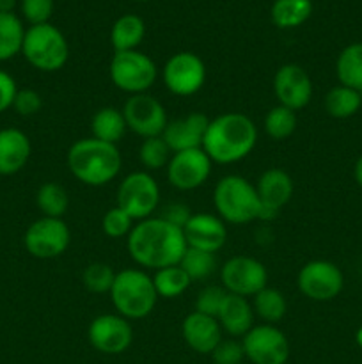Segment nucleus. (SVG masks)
Instances as JSON below:
<instances>
[{
	"instance_id": "1",
	"label": "nucleus",
	"mask_w": 362,
	"mask_h": 364,
	"mask_svg": "<svg viewBox=\"0 0 362 364\" xmlns=\"http://www.w3.org/2000/svg\"><path fill=\"white\" fill-rule=\"evenodd\" d=\"M126 245L131 259L142 269L151 270L180 265L188 249L183 230L160 215L138 220L128 235Z\"/></svg>"
},
{
	"instance_id": "2",
	"label": "nucleus",
	"mask_w": 362,
	"mask_h": 364,
	"mask_svg": "<svg viewBox=\"0 0 362 364\" xmlns=\"http://www.w3.org/2000/svg\"><path fill=\"white\" fill-rule=\"evenodd\" d=\"M258 144V127L241 112H226L209 119L202 149L213 164H236L247 159Z\"/></svg>"
},
{
	"instance_id": "3",
	"label": "nucleus",
	"mask_w": 362,
	"mask_h": 364,
	"mask_svg": "<svg viewBox=\"0 0 362 364\" xmlns=\"http://www.w3.org/2000/svg\"><path fill=\"white\" fill-rule=\"evenodd\" d=\"M66 164L75 180L87 187H105L123 167V159L116 144L85 137L73 142L67 149Z\"/></svg>"
},
{
	"instance_id": "4",
	"label": "nucleus",
	"mask_w": 362,
	"mask_h": 364,
	"mask_svg": "<svg viewBox=\"0 0 362 364\" xmlns=\"http://www.w3.org/2000/svg\"><path fill=\"white\" fill-rule=\"evenodd\" d=\"M109 294L117 315L126 320H142L149 316L160 299L153 277L141 269H124L117 272Z\"/></svg>"
},
{
	"instance_id": "5",
	"label": "nucleus",
	"mask_w": 362,
	"mask_h": 364,
	"mask_svg": "<svg viewBox=\"0 0 362 364\" xmlns=\"http://www.w3.org/2000/svg\"><path fill=\"white\" fill-rule=\"evenodd\" d=\"M213 205L216 215L227 224H248L259 220V203L256 185L240 174H227L216 181L213 188Z\"/></svg>"
},
{
	"instance_id": "6",
	"label": "nucleus",
	"mask_w": 362,
	"mask_h": 364,
	"mask_svg": "<svg viewBox=\"0 0 362 364\" xmlns=\"http://www.w3.org/2000/svg\"><path fill=\"white\" fill-rule=\"evenodd\" d=\"M21 53L35 70L53 73L64 68L70 59V45L62 32L48 23L31 25L25 31Z\"/></svg>"
},
{
	"instance_id": "7",
	"label": "nucleus",
	"mask_w": 362,
	"mask_h": 364,
	"mask_svg": "<svg viewBox=\"0 0 362 364\" xmlns=\"http://www.w3.org/2000/svg\"><path fill=\"white\" fill-rule=\"evenodd\" d=\"M110 80L126 95H142L155 85L158 68L153 59L138 50L116 52L110 60Z\"/></svg>"
},
{
	"instance_id": "8",
	"label": "nucleus",
	"mask_w": 362,
	"mask_h": 364,
	"mask_svg": "<svg viewBox=\"0 0 362 364\" xmlns=\"http://www.w3.org/2000/svg\"><path fill=\"white\" fill-rule=\"evenodd\" d=\"M160 205V187L151 173L135 171L126 174L117 187V206L135 223L153 217Z\"/></svg>"
},
{
	"instance_id": "9",
	"label": "nucleus",
	"mask_w": 362,
	"mask_h": 364,
	"mask_svg": "<svg viewBox=\"0 0 362 364\" xmlns=\"http://www.w3.org/2000/svg\"><path fill=\"white\" fill-rule=\"evenodd\" d=\"M71 233L62 219L41 217L27 228L23 245L31 256L38 259L59 258L70 247Z\"/></svg>"
},
{
	"instance_id": "10",
	"label": "nucleus",
	"mask_w": 362,
	"mask_h": 364,
	"mask_svg": "<svg viewBox=\"0 0 362 364\" xmlns=\"http://www.w3.org/2000/svg\"><path fill=\"white\" fill-rule=\"evenodd\" d=\"M162 80L167 91L187 98L202 89L206 82V66L197 53L177 52L163 64Z\"/></svg>"
},
{
	"instance_id": "11",
	"label": "nucleus",
	"mask_w": 362,
	"mask_h": 364,
	"mask_svg": "<svg viewBox=\"0 0 362 364\" xmlns=\"http://www.w3.org/2000/svg\"><path fill=\"white\" fill-rule=\"evenodd\" d=\"M220 281L227 294L248 299L268 287V272L266 267L252 256H233L220 269Z\"/></svg>"
},
{
	"instance_id": "12",
	"label": "nucleus",
	"mask_w": 362,
	"mask_h": 364,
	"mask_svg": "<svg viewBox=\"0 0 362 364\" xmlns=\"http://www.w3.org/2000/svg\"><path fill=\"white\" fill-rule=\"evenodd\" d=\"M297 283L304 297L316 302H329L343 291L344 276L336 263L327 259H312L302 267Z\"/></svg>"
},
{
	"instance_id": "13",
	"label": "nucleus",
	"mask_w": 362,
	"mask_h": 364,
	"mask_svg": "<svg viewBox=\"0 0 362 364\" xmlns=\"http://www.w3.org/2000/svg\"><path fill=\"white\" fill-rule=\"evenodd\" d=\"M245 359L252 364H286L290 359V341L275 326H254L243 338Z\"/></svg>"
},
{
	"instance_id": "14",
	"label": "nucleus",
	"mask_w": 362,
	"mask_h": 364,
	"mask_svg": "<svg viewBox=\"0 0 362 364\" xmlns=\"http://www.w3.org/2000/svg\"><path fill=\"white\" fill-rule=\"evenodd\" d=\"M121 112H123L124 121H126L128 130L133 132L135 135L142 139L158 137V135L163 134L167 123H169L165 107L148 92L130 96L124 102Z\"/></svg>"
},
{
	"instance_id": "15",
	"label": "nucleus",
	"mask_w": 362,
	"mask_h": 364,
	"mask_svg": "<svg viewBox=\"0 0 362 364\" xmlns=\"http://www.w3.org/2000/svg\"><path fill=\"white\" fill-rule=\"evenodd\" d=\"M87 340L96 352L105 355H119L130 348L133 329L130 320L117 313L99 315L89 323Z\"/></svg>"
},
{
	"instance_id": "16",
	"label": "nucleus",
	"mask_w": 362,
	"mask_h": 364,
	"mask_svg": "<svg viewBox=\"0 0 362 364\" xmlns=\"http://www.w3.org/2000/svg\"><path fill=\"white\" fill-rule=\"evenodd\" d=\"M213 162L204 149H187L172 153L167 164V180L177 191H195L208 181Z\"/></svg>"
},
{
	"instance_id": "17",
	"label": "nucleus",
	"mask_w": 362,
	"mask_h": 364,
	"mask_svg": "<svg viewBox=\"0 0 362 364\" xmlns=\"http://www.w3.org/2000/svg\"><path fill=\"white\" fill-rule=\"evenodd\" d=\"M273 95L277 105L291 110H300L309 105L312 98V80L307 71L298 64H283L273 75Z\"/></svg>"
},
{
	"instance_id": "18",
	"label": "nucleus",
	"mask_w": 362,
	"mask_h": 364,
	"mask_svg": "<svg viewBox=\"0 0 362 364\" xmlns=\"http://www.w3.org/2000/svg\"><path fill=\"white\" fill-rule=\"evenodd\" d=\"M256 192H258L259 203H261L259 220H272L293 198V178L279 167L266 169L256 183Z\"/></svg>"
},
{
	"instance_id": "19",
	"label": "nucleus",
	"mask_w": 362,
	"mask_h": 364,
	"mask_svg": "<svg viewBox=\"0 0 362 364\" xmlns=\"http://www.w3.org/2000/svg\"><path fill=\"white\" fill-rule=\"evenodd\" d=\"M185 240L192 249L206 252H219L227 240L226 223L212 213H192L183 228Z\"/></svg>"
},
{
	"instance_id": "20",
	"label": "nucleus",
	"mask_w": 362,
	"mask_h": 364,
	"mask_svg": "<svg viewBox=\"0 0 362 364\" xmlns=\"http://www.w3.org/2000/svg\"><path fill=\"white\" fill-rule=\"evenodd\" d=\"M209 119L202 112H190L167 123L162 139L172 153L202 148Z\"/></svg>"
},
{
	"instance_id": "21",
	"label": "nucleus",
	"mask_w": 362,
	"mask_h": 364,
	"mask_svg": "<svg viewBox=\"0 0 362 364\" xmlns=\"http://www.w3.org/2000/svg\"><path fill=\"white\" fill-rule=\"evenodd\" d=\"M222 333L219 320L199 311L188 313L181 323V336L185 343L202 355H209L215 350L216 345L222 341Z\"/></svg>"
},
{
	"instance_id": "22",
	"label": "nucleus",
	"mask_w": 362,
	"mask_h": 364,
	"mask_svg": "<svg viewBox=\"0 0 362 364\" xmlns=\"http://www.w3.org/2000/svg\"><path fill=\"white\" fill-rule=\"evenodd\" d=\"M32 146L27 134L18 128L0 130V174L13 176L27 166Z\"/></svg>"
},
{
	"instance_id": "23",
	"label": "nucleus",
	"mask_w": 362,
	"mask_h": 364,
	"mask_svg": "<svg viewBox=\"0 0 362 364\" xmlns=\"http://www.w3.org/2000/svg\"><path fill=\"white\" fill-rule=\"evenodd\" d=\"M216 320L224 333L233 338H243L254 327V309L248 299L227 294Z\"/></svg>"
},
{
	"instance_id": "24",
	"label": "nucleus",
	"mask_w": 362,
	"mask_h": 364,
	"mask_svg": "<svg viewBox=\"0 0 362 364\" xmlns=\"http://www.w3.org/2000/svg\"><path fill=\"white\" fill-rule=\"evenodd\" d=\"M146 36L144 20L137 14H123L114 21L110 28V43L114 52H130L137 50Z\"/></svg>"
},
{
	"instance_id": "25",
	"label": "nucleus",
	"mask_w": 362,
	"mask_h": 364,
	"mask_svg": "<svg viewBox=\"0 0 362 364\" xmlns=\"http://www.w3.org/2000/svg\"><path fill=\"white\" fill-rule=\"evenodd\" d=\"M128 132L126 121H124L123 112L116 107H103L96 110L91 119V137L98 141L116 144L124 137Z\"/></svg>"
},
{
	"instance_id": "26",
	"label": "nucleus",
	"mask_w": 362,
	"mask_h": 364,
	"mask_svg": "<svg viewBox=\"0 0 362 364\" xmlns=\"http://www.w3.org/2000/svg\"><path fill=\"white\" fill-rule=\"evenodd\" d=\"M336 75L341 85L362 92V43L344 46L336 60Z\"/></svg>"
},
{
	"instance_id": "27",
	"label": "nucleus",
	"mask_w": 362,
	"mask_h": 364,
	"mask_svg": "<svg viewBox=\"0 0 362 364\" xmlns=\"http://www.w3.org/2000/svg\"><path fill=\"white\" fill-rule=\"evenodd\" d=\"M312 14L311 0H275L272 4V21L279 28H297Z\"/></svg>"
},
{
	"instance_id": "28",
	"label": "nucleus",
	"mask_w": 362,
	"mask_h": 364,
	"mask_svg": "<svg viewBox=\"0 0 362 364\" xmlns=\"http://www.w3.org/2000/svg\"><path fill=\"white\" fill-rule=\"evenodd\" d=\"M362 107V92L346 85H336L325 96V110L334 119H348Z\"/></svg>"
},
{
	"instance_id": "29",
	"label": "nucleus",
	"mask_w": 362,
	"mask_h": 364,
	"mask_svg": "<svg viewBox=\"0 0 362 364\" xmlns=\"http://www.w3.org/2000/svg\"><path fill=\"white\" fill-rule=\"evenodd\" d=\"M252 299H254V302H252L254 315H258L265 323L275 326L277 322H280V320L286 316V311H287L286 297H284L283 291H279L277 288L265 287Z\"/></svg>"
},
{
	"instance_id": "30",
	"label": "nucleus",
	"mask_w": 362,
	"mask_h": 364,
	"mask_svg": "<svg viewBox=\"0 0 362 364\" xmlns=\"http://www.w3.org/2000/svg\"><path fill=\"white\" fill-rule=\"evenodd\" d=\"M35 205L43 217H53V219H62L70 208V194L66 188L55 181H46L38 188L35 194Z\"/></svg>"
},
{
	"instance_id": "31",
	"label": "nucleus",
	"mask_w": 362,
	"mask_h": 364,
	"mask_svg": "<svg viewBox=\"0 0 362 364\" xmlns=\"http://www.w3.org/2000/svg\"><path fill=\"white\" fill-rule=\"evenodd\" d=\"M153 284L160 299H176L190 288L192 279L180 265H170L155 270Z\"/></svg>"
},
{
	"instance_id": "32",
	"label": "nucleus",
	"mask_w": 362,
	"mask_h": 364,
	"mask_svg": "<svg viewBox=\"0 0 362 364\" xmlns=\"http://www.w3.org/2000/svg\"><path fill=\"white\" fill-rule=\"evenodd\" d=\"M25 28L14 13H0V63L21 52Z\"/></svg>"
},
{
	"instance_id": "33",
	"label": "nucleus",
	"mask_w": 362,
	"mask_h": 364,
	"mask_svg": "<svg viewBox=\"0 0 362 364\" xmlns=\"http://www.w3.org/2000/svg\"><path fill=\"white\" fill-rule=\"evenodd\" d=\"M297 112L287 107L275 105L270 109V112L265 116L263 127H265L266 135L273 141H284V139L291 137L297 130Z\"/></svg>"
},
{
	"instance_id": "34",
	"label": "nucleus",
	"mask_w": 362,
	"mask_h": 364,
	"mask_svg": "<svg viewBox=\"0 0 362 364\" xmlns=\"http://www.w3.org/2000/svg\"><path fill=\"white\" fill-rule=\"evenodd\" d=\"M180 267L188 274V277L194 281H202L212 276L216 269V258L213 252L199 251V249L188 247L187 252L181 258Z\"/></svg>"
},
{
	"instance_id": "35",
	"label": "nucleus",
	"mask_w": 362,
	"mask_h": 364,
	"mask_svg": "<svg viewBox=\"0 0 362 364\" xmlns=\"http://www.w3.org/2000/svg\"><path fill=\"white\" fill-rule=\"evenodd\" d=\"M170 156H172V151L165 144L162 135L144 139L141 148H138V160H141V164L146 167L148 173L149 171H160L167 167Z\"/></svg>"
},
{
	"instance_id": "36",
	"label": "nucleus",
	"mask_w": 362,
	"mask_h": 364,
	"mask_svg": "<svg viewBox=\"0 0 362 364\" xmlns=\"http://www.w3.org/2000/svg\"><path fill=\"white\" fill-rule=\"evenodd\" d=\"M116 274L112 267L106 265L103 262H92L89 263L82 274V283L87 288L91 294H109L112 288Z\"/></svg>"
},
{
	"instance_id": "37",
	"label": "nucleus",
	"mask_w": 362,
	"mask_h": 364,
	"mask_svg": "<svg viewBox=\"0 0 362 364\" xmlns=\"http://www.w3.org/2000/svg\"><path fill=\"white\" fill-rule=\"evenodd\" d=\"M133 226L135 220L117 205L106 210L102 219V230L109 238H128Z\"/></svg>"
},
{
	"instance_id": "38",
	"label": "nucleus",
	"mask_w": 362,
	"mask_h": 364,
	"mask_svg": "<svg viewBox=\"0 0 362 364\" xmlns=\"http://www.w3.org/2000/svg\"><path fill=\"white\" fill-rule=\"evenodd\" d=\"M227 291L224 290L222 284L216 287V284H212V287H204L201 291H199L197 299H195V309L194 311L202 313V315H208L216 318L220 308H222L224 301H226Z\"/></svg>"
},
{
	"instance_id": "39",
	"label": "nucleus",
	"mask_w": 362,
	"mask_h": 364,
	"mask_svg": "<svg viewBox=\"0 0 362 364\" xmlns=\"http://www.w3.org/2000/svg\"><path fill=\"white\" fill-rule=\"evenodd\" d=\"M21 14L31 25L48 23L53 14V0H21Z\"/></svg>"
},
{
	"instance_id": "40",
	"label": "nucleus",
	"mask_w": 362,
	"mask_h": 364,
	"mask_svg": "<svg viewBox=\"0 0 362 364\" xmlns=\"http://www.w3.org/2000/svg\"><path fill=\"white\" fill-rule=\"evenodd\" d=\"M213 358V364H241L245 359L243 345L236 340H224L209 354Z\"/></svg>"
},
{
	"instance_id": "41",
	"label": "nucleus",
	"mask_w": 362,
	"mask_h": 364,
	"mask_svg": "<svg viewBox=\"0 0 362 364\" xmlns=\"http://www.w3.org/2000/svg\"><path fill=\"white\" fill-rule=\"evenodd\" d=\"M41 107L43 100L38 91H34V89H18L16 96H14L13 109L16 110L20 116H34V114H38L39 110H41Z\"/></svg>"
},
{
	"instance_id": "42",
	"label": "nucleus",
	"mask_w": 362,
	"mask_h": 364,
	"mask_svg": "<svg viewBox=\"0 0 362 364\" xmlns=\"http://www.w3.org/2000/svg\"><path fill=\"white\" fill-rule=\"evenodd\" d=\"M160 217H162L163 220H167V223L172 224V226L181 228V230H183L185 224L190 220L192 213H190V208H188L187 205H183V203H169L167 206H163Z\"/></svg>"
},
{
	"instance_id": "43",
	"label": "nucleus",
	"mask_w": 362,
	"mask_h": 364,
	"mask_svg": "<svg viewBox=\"0 0 362 364\" xmlns=\"http://www.w3.org/2000/svg\"><path fill=\"white\" fill-rule=\"evenodd\" d=\"M18 87L14 78L9 73L0 70V112L11 109L14 102V96H16Z\"/></svg>"
},
{
	"instance_id": "44",
	"label": "nucleus",
	"mask_w": 362,
	"mask_h": 364,
	"mask_svg": "<svg viewBox=\"0 0 362 364\" xmlns=\"http://www.w3.org/2000/svg\"><path fill=\"white\" fill-rule=\"evenodd\" d=\"M353 176H355V181H357V183H358V187L362 188V155L358 156V160H357V162H355Z\"/></svg>"
},
{
	"instance_id": "45",
	"label": "nucleus",
	"mask_w": 362,
	"mask_h": 364,
	"mask_svg": "<svg viewBox=\"0 0 362 364\" xmlns=\"http://www.w3.org/2000/svg\"><path fill=\"white\" fill-rule=\"evenodd\" d=\"M16 0H0V13H13Z\"/></svg>"
},
{
	"instance_id": "46",
	"label": "nucleus",
	"mask_w": 362,
	"mask_h": 364,
	"mask_svg": "<svg viewBox=\"0 0 362 364\" xmlns=\"http://www.w3.org/2000/svg\"><path fill=\"white\" fill-rule=\"evenodd\" d=\"M355 341H357V345H358V347L362 348V326L358 327V329H357V333H355Z\"/></svg>"
},
{
	"instance_id": "47",
	"label": "nucleus",
	"mask_w": 362,
	"mask_h": 364,
	"mask_svg": "<svg viewBox=\"0 0 362 364\" xmlns=\"http://www.w3.org/2000/svg\"><path fill=\"white\" fill-rule=\"evenodd\" d=\"M137 2H148V0H137Z\"/></svg>"
}]
</instances>
